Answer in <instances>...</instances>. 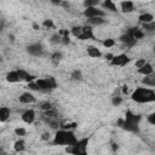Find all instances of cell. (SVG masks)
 Masks as SVG:
<instances>
[{
  "instance_id": "cell-20",
  "label": "cell",
  "mask_w": 155,
  "mask_h": 155,
  "mask_svg": "<svg viewBox=\"0 0 155 155\" xmlns=\"http://www.w3.org/2000/svg\"><path fill=\"white\" fill-rule=\"evenodd\" d=\"M102 7L104 8V10H109V11H111V12H116L117 10H116V5L111 1V0H105V1H103L102 2Z\"/></svg>"
},
{
  "instance_id": "cell-33",
  "label": "cell",
  "mask_w": 155,
  "mask_h": 155,
  "mask_svg": "<svg viewBox=\"0 0 155 155\" xmlns=\"http://www.w3.org/2000/svg\"><path fill=\"white\" fill-rule=\"evenodd\" d=\"M15 133H16V136H25L27 131L23 127H16L15 128Z\"/></svg>"
},
{
  "instance_id": "cell-47",
  "label": "cell",
  "mask_w": 155,
  "mask_h": 155,
  "mask_svg": "<svg viewBox=\"0 0 155 155\" xmlns=\"http://www.w3.org/2000/svg\"><path fill=\"white\" fill-rule=\"evenodd\" d=\"M1 29H2V25H1V23H0V30H1Z\"/></svg>"
},
{
  "instance_id": "cell-42",
  "label": "cell",
  "mask_w": 155,
  "mask_h": 155,
  "mask_svg": "<svg viewBox=\"0 0 155 155\" xmlns=\"http://www.w3.org/2000/svg\"><path fill=\"white\" fill-rule=\"evenodd\" d=\"M127 92H128V88H127L126 85H124V86H122V93H124V94H127Z\"/></svg>"
},
{
  "instance_id": "cell-41",
  "label": "cell",
  "mask_w": 155,
  "mask_h": 155,
  "mask_svg": "<svg viewBox=\"0 0 155 155\" xmlns=\"http://www.w3.org/2000/svg\"><path fill=\"white\" fill-rule=\"evenodd\" d=\"M41 138H42L44 140H47V139L50 138V134H48L47 132H45V133H42V137H41Z\"/></svg>"
},
{
  "instance_id": "cell-17",
  "label": "cell",
  "mask_w": 155,
  "mask_h": 155,
  "mask_svg": "<svg viewBox=\"0 0 155 155\" xmlns=\"http://www.w3.org/2000/svg\"><path fill=\"white\" fill-rule=\"evenodd\" d=\"M11 110L7 107H0V122H6L10 117Z\"/></svg>"
},
{
  "instance_id": "cell-32",
  "label": "cell",
  "mask_w": 155,
  "mask_h": 155,
  "mask_svg": "<svg viewBox=\"0 0 155 155\" xmlns=\"http://www.w3.org/2000/svg\"><path fill=\"white\" fill-rule=\"evenodd\" d=\"M42 25L45 27V28H47V29H50V28H53L54 27V24H53V21L52 19H45L44 22H42Z\"/></svg>"
},
{
  "instance_id": "cell-43",
  "label": "cell",
  "mask_w": 155,
  "mask_h": 155,
  "mask_svg": "<svg viewBox=\"0 0 155 155\" xmlns=\"http://www.w3.org/2000/svg\"><path fill=\"white\" fill-rule=\"evenodd\" d=\"M33 28H34V30H39L40 29V25L38 23H33Z\"/></svg>"
},
{
  "instance_id": "cell-46",
  "label": "cell",
  "mask_w": 155,
  "mask_h": 155,
  "mask_svg": "<svg viewBox=\"0 0 155 155\" xmlns=\"http://www.w3.org/2000/svg\"><path fill=\"white\" fill-rule=\"evenodd\" d=\"M113 149H114V150L117 149V145H116V144H113Z\"/></svg>"
},
{
  "instance_id": "cell-16",
  "label": "cell",
  "mask_w": 155,
  "mask_h": 155,
  "mask_svg": "<svg viewBox=\"0 0 155 155\" xmlns=\"http://www.w3.org/2000/svg\"><path fill=\"white\" fill-rule=\"evenodd\" d=\"M6 81H7V82H12V84H15V82H19L21 79H19V75H18L17 70L8 71V73L6 74Z\"/></svg>"
},
{
  "instance_id": "cell-15",
  "label": "cell",
  "mask_w": 155,
  "mask_h": 155,
  "mask_svg": "<svg viewBox=\"0 0 155 155\" xmlns=\"http://www.w3.org/2000/svg\"><path fill=\"white\" fill-rule=\"evenodd\" d=\"M87 54L90 57H92V58H99V57H102V52L99 51V48H97L93 45L87 46Z\"/></svg>"
},
{
  "instance_id": "cell-36",
  "label": "cell",
  "mask_w": 155,
  "mask_h": 155,
  "mask_svg": "<svg viewBox=\"0 0 155 155\" xmlns=\"http://www.w3.org/2000/svg\"><path fill=\"white\" fill-rule=\"evenodd\" d=\"M147 119H148V122L150 125H155V114H150Z\"/></svg>"
},
{
  "instance_id": "cell-27",
  "label": "cell",
  "mask_w": 155,
  "mask_h": 155,
  "mask_svg": "<svg viewBox=\"0 0 155 155\" xmlns=\"http://www.w3.org/2000/svg\"><path fill=\"white\" fill-rule=\"evenodd\" d=\"M143 29L148 33H153L155 30V22H151V23H145L143 24Z\"/></svg>"
},
{
  "instance_id": "cell-38",
  "label": "cell",
  "mask_w": 155,
  "mask_h": 155,
  "mask_svg": "<svg viewBox=\"0 0 155 155\" xmlns=\"http://www.w3.org/2000/svg\"><path fill=\"white\" fill-rule=\"evenodd\" d=\"M45 115H46V116H48V117H52V116L54 115V111H53L52 109H50V110L45 111Z\"/></svg>"
},
{
  "instance_id": "cell-39",
  "label": "cell",
  "mask_w": 155,
  "mask_h": 155,
  "mask_svg": "<svg viewBox=\"0 0 155 155\" xmlns=\"http://www.w3.org/2000/svg\"><path fill=\"white\" fill-rule=\"evenodd\" d=\"M61 6H63L64 8H69L70 5H69V2H67V1H62V2H61Z\"/></svg>"
},
{
  "instance_id": "cell-14",
  "label": "cell",
  "mask_w": 155,
  "mask_h": 155,
  "mask_svg": "<svg viewBox=\"0 0 155 155\" xmlns=\"http://www.w3.org/2000/svg\"><path fill=\"white\" fill-rule=\"evenodd\" d=\"M120 6H121V11L124 13H130L134 10V4L132 1H121Z\"/></svg>"
},
{
  "instance_id": "cell-9",
  "label": "cell",
  "mask_w": 155,
  "mask_h": 155,
  "mask_svg": "<svg viewBox=\"0 0 155 155\" xmlns=\"http://www.w3.org/2000/svg\"><path fill=\"white\" fill-rule=\"evenodd\" d=\"M94 35H93V30H92V27L90 25H84L81 27V34L78 39L80 40H87V39H93Z\"/></svg>"
},
{
  "instance_id": "cell-10",
  "label": "cell",
  "mask_w": 155,
  "mask_h": 155,
  "mask_svg": "<svg viewBox=\"0 0 155 155\" xmlns=\"http://www.w3.org/2000/svg\"><path fill=\"white\" fill-rule=\"evenodd\" d=\"M22 120H23V122H25V124H28V125L33 124L34 120H35V111H34L33 109H27V110H24L23 114H22Z\"/></svg>"
},
{
  "instance_id": "cell-44",
  "label": "cell",
  "mask_w": 155,
  "mask_h": 155,
  "mask_svg": "<svg viewBox=\"0 0 155 155\" xmlns=\"http://www.w3.org/2000/svg\"><path fill=\"white\" fill-rule=\"evenodd\" d=\"M8 40H10L11 42H15V36H13V34H8Z\"/></svg>"
},
{
  "instance_id": "cell-21",
  "label": "cell",
  "mask_w": 155,
  "mask_h": 155,
  "mask_svg": "<svg viewBox=\"0 0 155 155\" xmlns=\"http://www.w3.org/2000/svg\"><path fill=\"white\" fill-rule=\"evenodd\" d=\"M87 23L88 25H101V24H104L105 23V19L103 17H96V18H90L87 19Z\"/></svg>"
},
{
  "instance_id": "cell-22",
  "label": "cell",
  "mask_w": 155,
  "mask_h": 155,
  "mask_svg": "<svg viewBox=\"0 0 155 155\" xmlns=\"http://www.w3.org/2000/svg\"><path fill=\"white\" fill-rule=\"evenodd\" d=\"M13 148H15V150H16L17 153H21V151H23V150L25 149V142H24L23 139H18V140L15 142Z\"/></svg>"
},
{
  "instance_id": "cell-6",
  "label": "cell",
  "mask_w": 155,
  "mask_h": 155,
  "mask_svg": "<svg viewBox=\"0 0 155 155\" xmlns=\"http://www.w3.org/2000/svg\"><path fill=\"white\" fill-rule=\"evenodd\" d=\"M82 15H84L87 19H90V18H96V17H103V18H104L105 12H104L103 10L98 8V7H88V8H85V10H84Z\"/></svg>"
},
{
  "instance_id": "cell-29",
  "label": "cell",
  "mask_w": 155,
  "mask_h": 155,
  "mask_svg": "<svg viewBox=\"0 0 155 155\" xmlns=\"http://www.w3.org/2000/svg\"><path fill=\"white\" fill-rule=\"evenodd\" d=\"M50 42H51L52 45L61 44V36H59V34H53V35L51 36V39H50Z\"/></svg>"
},
{
  "instance_id": "cell-25",
  "label": "cell",
  "mask_w": 155,
  "mask_h": 155,
  "mask_svg": "<svg viewBox=\"0 0 155 155\" xmlns=\"http://www.w3.org/2000/svg\"><path fill=\"white\" fill-rule=\"evenodd\" d=\"M71 80H74V81H80V80H82V73H81V70H74L73 73H71Z\"/></svg>"
},
{
  "instance_id": "cell-49",
  "label": "cell",
  "mask_w": 155,
  "mask_h": 155,
  "mask_svg": "<svg viewBox=\"0 0 155 155\" xmlns=\"http://www.w3.org/2000/svg\"><path fill=\"white\" fill-rule=\"evenodd\" d=\"M11 155H15V154H11Z\"/></svg>"
},
{
  "instance_id": "cell-11",
  "label": "cell",
  "mask_w": 155,
  "mask_h": 155,
  "mask_svg": "<svg viewBox=\"0 0 155 155\" xmlns=\"http://www.w3.org/2000/svg\"><path fill=\"white\" fill-rule=\"evenodd\" d=\"M19 102L22 104H29V103H34L35 102V97L31 92H23L21 96H19Z\"/></svg>"
},
{
  "instance_id": "cell-26",
  "label": "cell",
  "mask_w": 155,
  "mask_h": 155,
  "mask_svg": "<svg viewBox=\"0 0 155 155\" xmlns=\"http://www.w3.org/2000/svg\"><path fill=\"white\" fill-rule=\"evenodd\" d=\"M98 4H99L98 0H86V1H84L85 8H88V7H97Z\"/></svg>"
},
{
  "instance_id": "cell-30",
  "label": "cell",
  "mask_w": 155,
  "mask_h": 155,
  "mask_svg": "<svg viewBox=\"0 0 155 155\" xmlns=\"http://www.w3.org/2000/svg\"><path fill=\"white\" fill-rule=\"evenodd\" d=\"M121 103H122V98H121L120 96H114V97L111 98V104H113L114 107H119Z\"/></svg>"
},
{
  "instance_id": "cell-45",
  "label": "cell",
  "mask_w": 155,
  "mask_h": 155,
  "mask_svg": "<svg viewBox=\"0 0 155 155\" xmlns=\"http://www.w3.org/2000/svg\"><path fill=\"white\" fill-rule=\"evenodd\" d=\"M122 122H124V119H119V120H117V122H116V125H117L119 127H121V125H122Z\"/></svg>"
},
{
  "instance_id": "cell-3",
  "label": "cell",
  "mask_w": 155,
  "mask_h": 155,
  "mask_svg": "<svg viewBox=\"0 0 155 155\" xmlns=\"http://www.w3.org/2000/svg\"><path fill=\"white\" fill-rule=\"evenodd\" d=\"M142 116L140 115H136L133 113H131L130 110L126 111L124 122L121 125V127L128 132H138L139 131V121H140Z\"/></svg>"
},
{
  "instance_id": "cell-35",
  "label": "cell",
  "mask_w": 155,
  "mask_h": 155,
  "mask_svg": "<svg viewBox=\"0 0 155 155\" xmlns=\"http://www.w3.org/2000/svg\"><path fill=\"white\" fill-rule=\"evenodd\" d=\"M41 108H42L45 111H47V110L52 109V107H51V104H50L48 102H45V103H42V104H41Z\"/></svg>"
},
{
  "instance_id": "cell-31",
  "label": "cell",
  "mask_w": 155,
  "mask_h": 155,
  "mask_svg": "<svg viewBox=\"0 0 155 155\" xmlns=\"http://www.w3.org/2000/svg\"><path fill=\"white\" fill-rule=\"evenodd\" d=\"M114 45H115V41H114L113 39H105V40L103 41V46L107 47V48H110V47H113Z\"/></svg>"
},
{
  "instance_id": "cell-18",
  "label": "cell",
  "mask_w": 155,
  "mask_h": 155,
  "mask_svg": "<svg viewBox=\"0 0 155 155\" xmlns=\"http://www.w3.org/2000/svg\"><path fill=\"white\" fill-rule=\"evenodd\" d=\"M128 33L132 35V38L134 39V40H138V39H142L143 36H144V33L142 31V29H139V28H137V27H133V28H130V30H128Z\"/></svg>"
},
{
  "instance_id": "cell-24",
  "label": "cell",
  "mask_w": 155,
  "mask_h": 155,
  "mask_svg": "<svg viewBox=\"0 0 155 155\" xmlns=\"http://www.w3.org/2000/svg\"><path fill=\"white\" fill-rule=\"evenodd\" d=\"M62 58H63V54H62V52H53L52 54H51V61L54 63V64H57L59 61H62Z\"/></svg>"
},
{
  "instance_id": "cell-13",
  "label": "cell",
  "mask_w": 155,
  "mask_h": 155,
  "mask_svg": "<svg viewBox=\"0 0 155 155\" xmlns=\"http://www.w3.org/2000/svg\"><path fill=\"white\" fill-rule=\"evenodd\" d=\"M153 71H154V68H153V65H151L150 63H148V62H147L142 68L138 69V73L142 74V75H144V76H149V75H151Z\"/></svg>"
},
{
  "instance_id": "cell-48",
  "label": "cell",
  "mask_w": 155,
  "mask_h": 155,
  "mask_svg": "<svg viewBox=\"0 0 155 155\" xmlns=\"http://www.w3.org/2000/svg\"><path fill=\"white\" fill-rule=\"evenodd\" d=\"M1 61H2V59H1V56H0V62H1Z\"/></svg>"
},
{
  "instance_id": "cell-12",
  "label": "cell",
  "mask_w": 155,
  "mask_h": 155,
  "mask_svg": "<svg viewBox=\"0 0 155 155\" xmlns=\"http://www.w3.org/2000/svg\"><path fill=\"white\" fill-rule=\"evenodd\" d=\"M120 41H121L122 44H125L127 47H132V46L136 44V41H137V40H134V39L132 38V35H131V34L127 31L126 34H122V35H121Z\"/></svg>"
},
{
  "instance_id": "cell-1",
  "label": "cell",
  "mask_w": 155,
  "mask_h": 155,
  "mask_svg": "<svg viewBox=\"0 0 155 155\" xmlns=\"http://www.w3.org/2000/svg\"><path fill=\"white\" fill-rule=\"evenodd\" d=\"M131 98L137 103H150L155 101V91L149 87H137L132 92Z\"/></svg>"
},
{
  "instance_id": "cell-5",
  "label": "cell",
  "mask_w": 155,
  "mask_h": 155,
  "mask_svg": "<svg viewBox=\"0 0 155 155\" xmlns=\"http://www.w3.org/2000/svg\"><path fill=\"white\" fill-rule=\"evenodd\" d=\"M35 84H36L39 91H42V92H47V91L57 87V82L53 76H47L46 79H38V80H35Z\"/></svg>"
},
{
  "instance_id": "cell-37",
  "label": "cell",
  "mask_w": 155,
  "mask_h": 155,
  "mask_svg": "<svg viewBox=\"0 0 155 155\" xmlns=\"http://www.w3.org/2000/svg\"><path fill=\"white\" fill-rule=\"evenodd\" d=\"M29 88L30 90H33V91H39V88H38V86H36V84H35V81H31V82H29Z\"/></svg>"
},
{
  "instance_id": "cell-34",
  "label": "cell",
  "mask_w": 155,
  "mask_h": 155,
  "mask_svg": "<svg viewBox=\"0 0 155 155\" xmlns=\"http://www.w3.org/2000/svg\"><path fill=\"white\" fill-rule=\"evenodd\" d=\"M145 63H147V61H145L144 58H140V59L136 61V64H134V65H136V68H138V69H139V68H142Z\"/></svg>"
},
{
  "instance_id": "cell-28",
  "label": "cell",
  "mask_w": 155,
  "mask_h": 155,
  "mask_svg": "<svg viewBox=\"0 0 155 155\" xmlns=\"http://www.w3.org/2000/svg\"><path fill=\"white\" fill-rule=\"evenodd\" d=\"M71 34L75 36V38H79L80 34H81V25H75L71 28Z\"/></svg>"
},
{
  "instance_id": "cell-19",
  "label": "cell",
  "mask_w": 155,
  "mask_h": 155,
  "mask_svg": "<svg viewBox=\"0 0 155 155\" xmlns=\"http://www.w3.org/2000/svg\"><path fill=\"white\" fill-rule=\"evenodd\" d=\"M138 19H139V21H140L143 24H145V23H151V22H154V16H153L151 13H148V12H145V13H142V15H139Z\"/></svg>"
},
{
  "instance_id": "cell-2",
  "label": "cell",
  "mask_w": 155,
  "mask_h": 155,
  "mask_svg": "<svg viewBox=\"0 0 155 155\" xmlns=\"http://www.w3.org/2000/svg\"><path fill=\"white\" fill-rule=\"evenodd\" d=\"M78 138L75 137L74 132L70 130H59L56 132L54 138H53V144L54 145H74L76 143Z\"/></svg>"
},
{
  "instance_id": "cell-4",
  "label": "cell",
  "mask_w": 155,
  "mask_h": 155,
  "mask_svg": "<svg viewBox=\"0 0 155 155\" xmlns=\"http://www.w3.org/2000/svg\"><path fill=\"white\" fill-rule=\"evenodd\" d=\"M90 142V138H82L76 140L74 145H69L65 148L67 153H70L73 155H87V144Z\"/></svg>"
},
{
  "instance_id": "cell-7",
  "label": "cell",
  "mask_w": 155,
  "mask_h": 155,
  "mask_svg": "<svg viewBox=\"0 0 155 155\" xmlns=\"http://www.w3.org/2000/svg\"><path fill=\"white\" fill-rule=\"evenodd\" d=\"M130 62V57L126 53H120L117 56H114L113 59L110 61L111 65H119V67H125Z\"/></svg>"
},
{
  "instance_id": "cell-40",
  "label": "cell",
  "mask_w": 155,
  "mask_h": 155,
  "mask_svg": "<svg viewBox=\"0 0 155 155\" xmlns=\"http://www.w3.org/2000/svg\"><path fill=\"white\" fill-rule=\"evenodd\" d=\"M113 57H114V54H113V53H107V54H105V58H107L109 62L113 59Z\"/></svg>"
},
{
  "instance_id": "cell-8",
  "label": "cell",
  "mask_w": 155,
  "mask_h": 155,
  "mask_svg": "<svg viewBox=\"0 0 155 155\" xmlns=\"http://www.w3.org/2000/svg\"><path fill=\"white\" fill-rule=\"evenodd\" d=\"M27 51L30 56L34 57H41L44 54V46L41 44H31L27 47Z\"/></svg>"
},
{
  "instance_id": "cell-23",
  "label": "cell",
  "mask_w": 155,
  "mask_h": 155,
  "mask_svg": "<svg viewBox=\"0 0 155 155\" xmlns=\"http://www.w3.org/2000/svg\"><path fill=\"white\" fill-rule=\"evenodd\" d=\"M143 84H144L145 86H148L149 88H150V87H154V86H155V78L151 76V75L145 76V78L143 79Z\"/></svg>"
}]
</instances>
